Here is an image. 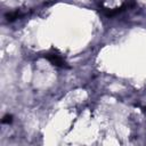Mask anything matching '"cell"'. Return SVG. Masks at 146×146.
Returning <instances> with one entry per match:
<instances>
[{
    "instance_id": "cell-1",
    "label": "cell",
    "mask_w": 146,
    "mask_h": 146,
    "mask_svg": "<svg viewBox=\"0 0 146 146\" xmlns=\"http://www.w3.org/2000/svg\"><path fill=\"white\" fill-rule=\"evenodd\" d=\"M44 57L55 66H58V67H67V64L65 62V59L57 52H47L44 55Z\"/></svg>"
},
{
    "instance_id": "cell-2",
    "label": "cell",
    "mask_w": 146,
    "mask_h": 146,
    "mask_svg": "<svg viewBox=\"0 0 146 146\" xmlns=\"http://www.w3.org/2000/svg\"><path fill=\"white\" fill-rule=\"evenodd\" d=\"M7 19L8 21H14V19H16V18H18L19 17V13L18 11H15V13H10V14H8L7 15Z\"/></svg>"
},
{
    "instance_id": "cell-3",
    "label": "cell",
    "mask_w": 146,
    "mask_h": 146,
    "mask_svg": "<svg viewBox=\"0 0 146 146\" xmlns=\"http://www.w3.org/2000/svg\"><path fill=\"white\" fill-rule=\"evenodd\" d=\"M10 123L11 122V115H6L3 119H2V123Z\"/></svg>"
}]
</instances>
